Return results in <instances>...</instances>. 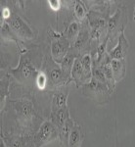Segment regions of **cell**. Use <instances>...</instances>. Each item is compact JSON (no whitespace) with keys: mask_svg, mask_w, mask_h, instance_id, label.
<instances>
[{"mask_svg":"<svg viewBox=\"0 0 135 147\" xmlns=\"http://www.w3.org/2000/svg\"><path fill=\"white\" fill-rule=\"evenodd\" d=\"M59 136V129L52 122H44L34 137V146L42 147L45 144L55 140Z\"/></svg>","mask_w":135,"mask_h":147,"instance_id":"obj_1","label":"cell"},{"mask_svg":"<svg viewBox=\"0 0 135 147\" xmlns=\"http://www.w3.org/2000/svg\"><path fill=\"white\" fill-rule=\"evenodd\" d=\"M69 44H70V42L66 37L57 36L52 38L51 55L55 62L62 63L64 57L68 54Z\"/></svg>","mask_w":135,"mask_h":147,"instance_id":"obj_2","label":"cell"},{"mask_svg":"<svg viewBox=\"0 0 135 147\" xmlns=\"http://www.w3.org/2000/svg\"><path fill=\"white\" fill-rule=\"evenodd\" d=\"M10 28L13 32L20 38L24 39H32L34 38V32L26 24L22 18L17 15H13L10 18Z\"/></svg>","mask_w":135,"mask_h":147,"instance_id":"obj_3","label":"cell"},{"mask_svg":"<svg viewBox=\"0 0 135 147\" xmlns=\"http://www.w3.org/2000/svg\"><path fill=\"white\" fill-rule=\"evenodd\" d=\"M14 75L16 78L20 80H27L30 78L34 77L35 75H38V71L35 69L34 66L30 64L28 60H24V58H21V62L17 70L14 71Z\"/></svg>","mask_w":135,"mask_h":147,"instance_id":"obj_4","label":"cell"},{"mask_svg":"<svg viewBox=\"0 0 135 147\" xmlns=\"http://www.w3.org/2000/svg\"><path fill=\"white\" fill-rule=\"evenodd\" d=\"M128 41L125 38L124 30H122L120 37H118V45L109 53V57L111 58V60H114V59L115 60H124L125 54L127 53V50H128Z\"/></svg>","mask_w":135,"mask_h":147,"instance_id":"obj_5","label":"cell"},{"mask_svg":"<svg viewBox=\"0 0 135 147\" xmlns=\"http://www.w3.org/2000/svg\"><path fill=\"white\" fill-rule=\"evenodd\" d=\"M15 108L17 109L19 115L23 118L25 121H30L32 118V114H34V106H32V102L25 100L16 103Z\"/></svg>","mask_w":135,"mask_h":147,"instance_id":"obj_6","label":"cell"},{"mask_svg":"<svg viewBox=\"0 0 135 147\" xmlns=\"http://www.w3.org/2000/svg\"><path fill=\"white\" fill-rule=\"evenodd\" d=\"M82 138H83V134L81 131V127L75 124L71 129L67 147H81Z\"/></svg>","mask_w":135,"mask_h":147,"instance_id":"obj_7","label":"cell"},{"mask_svg":"<svg viewBox=\"0 0 135 147\" xmlns=\"http://www.w3.org/2000/svg\"><path fill=\"white\" fill-rule=\"evenodd\" d=\"M71 120L68 108H64L52 113V123L57 125L59 129H61L69 121Z\"/></svg>","mask_w":135,"mask_h":147,"instance_id":"obj_8","label":"cell"},{"mask_svg":"<svg viewBox=\"0 0 135 147\" xmlns=\"http://www.w3.org/2000/svg\"><path fill=\"white\" fill-rule=\"evenodd\" d=\"M69 77L67 74L64 73V71L62 70V68L58 67H53L51 70H48V78L49 80H51L52 84H64L66 82V78Z\"/></svg>","mask_w":135,"mask_h":147,"instance_id":"obj_9","label":"cell"},{"mask_svg":"<svg viewBox=\"0 0 135 147\" xmlns=\"http://www.w3.org/2000/svg\"><path fill=\"white\" fill-rule=\"evenodd\" d=\"M113 76L116 82H120L124 79L125 75V62L124 60H111Z\"/></svg>","mask_w":135,"mask_h":147,"instance_id":"obj_10","label":"cell"},{"mask_svg":"<svg viewBox=\"0 0 135 147\" xmlns=\"http://www.w3.org/2000/svg\"><path fill=\"white\" fill-rule=\"evenodd\" d=\"M67 99L68 92H56L52 99V113L61 110V109L67 108Z\"/></svg>","mask_w":135,"mask_h":147,"instance_id":"obj_11","label":"cell"},{"mask_svg":"<svg viewBox=\"0 0 135 147\" xmlns=\"http://www.w3.org/2000/svg\"><path fill=\"white\" fill-rule=\"evenodd\" d=\"M71 75H72L73 80L77 84V86H79V84H82V82L85 80L83 67H82V65H81V61H80V59H75Z\"/></svg>","mask_w":135,"mask_h":147,"instance_id":"obj_12","label":"cell"},{"mask_svg":"<svg viewBox=\"0 0 135 147\" xmlns=\"http://www.w3.org/2000/svg\"><path fill=\"white\" fill-rule=\"evenodd\" d=\"M81 65L83 67L84 72V79L85 82L89 80L92 78V68H93V63H92V58L90 54H84L80 59Z\"/></svg>","mask_w":135,"mask_h":147,"instance_id":"obj_13","label":"cell"},{"mask_svg":"<svg viewBox=\"0 0 135 147\" xmlns=\"http://www.w3.org/2000/svg\"><path fill=\"white\" fill-rule=\"evenodd\" d=\"M80 32L79 30V24L77 22H72L69 25V27L66 30L65 37L69 40V42L75 41Z\"/></svg>","mask_w":135,"mask_h":147,"instance_id":"obj_14","label":"cell"},{"mask_svg":"<svg viewBox=\"0 0 135 147\" xmlns=\"http://www.w3.org/2000/svg\"><path fill=\"white\" fill-rule=\"evenodd\" d=\"M75 61V55H73V54L68 53L67 55L64 57L62 63H61V68H62V70L64 71V73L67 74L68 76L72 73V69L73 67Z\"/></svg>","mask_w":135,"mask_h":147,"instance_id":"obj_15","label":"cell"},{"mask_svg":"<svg viewBox=\"0 0 135 147\" xmlns=\"http://www.w3.org/2000/svg\"><path fill=\"white\" fill-rule=\"evenodd\" d=\"M122 16V10L118 9V10L115 13V15L110 18V20H109V22H108V32H115L116 28L118 27V24H120Z\"/></svg>","mask_w":135,"mask_h":147,"instance_id":"obj_16","label":"cell"},{"mask_svg":"<svg viewBox=\"0 0 135 147\" xmlns=\"http://www.w3.org/2000/svg\"><path fill=\"white\" fill-rule=\"evenodd\" d=\"M75 14L77 17V19L80 21H82L86 17L87 15V10L85 8L84 4L82 1H75Z\"/></svg>","mask_w":135,"mask_h":147,"instance_id":"obj_17","label":"cell"},{"mask_svg":"<svg viewBox=\"0 0 135 147\" xmlns=\"http://www.w3.org/2000/svg\"><path fill=\"white\" fill-rule=\"evenodd\" d=\"M47 82H48V78L45 75L44 72H39L38 75L35 78V82L37 84V87L39 89H44L46 87Z\"/></svg>","mask_w":135,"mask_h":147,"instance_id":"obj_18","label":"cell"},{"mask_svg":"<svg viewBox=\"0 0 135 147\" xmlns=\"http://www.w3.org/2000/svg\"><path fill=\"white\" fill-rule=\"evenodd\" d=\"M11 28L8 24H4L3 27H2L1 30V35L4 39H8V40H14V35L13 32H11Z\"/></svg>","mask_w":135,"mask_h":147,"instance_id":"obj_19","label":"cell"},{"mask_svg":"<svg viewBox=\"0 0 135 147\" xmlns=\"http://www.w3.org/2000/svg\"><path fill=\"white\" fill-rule=\"evenodd\" d=\"M48 5L53 11H59L61 8V1H59V0H49Z\"/></svg>","mask_w":135,"mask_h":147,"instance_id":"obj_20","label":"cell"},{"mask_svg":"<svg viewBox=\"0 0 135 147\" xmlns=\"http://www.w3.org/2000/svg\"><path fill=\"white\" fill-rule=\"evenodd\" d=\"M2 18L4 20H8L9 18H11V14H10V9L8 7L2 9Z\"/></svg>","mask_w":135,"mask_h":147,"instance_id":"obj_21","label":"cell"},{"mask_svg":"<svg viewBox=\"0 0 135 147\" xmlns=\"http://www.w3.org/2000/svg\"><path fill=\"white\" fill-rule=\"evenodd\" d=\"M12 147H21V142L20 140H16L12 143Z\"/></svg>","mask_w":135,"mask_h":147,"instance_id":"obj_22","label":"cell"},{"mask_svg":"<svg viewBox=\"0 0 135 147\" xmlns=\"http://www.w3.org/2000/svg\"><path fill=\"white\" fill-rule=\"evenodd\" d=\"M1 147H6V146H5V144H4V142H3V141H1Z\"/></svg>","mask_w":135,"mask_h":147,"instance_id":"obj_23","label":"cell"}]
</instances>
